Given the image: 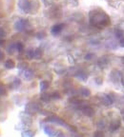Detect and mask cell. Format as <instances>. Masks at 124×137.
Listing matches in <instances>:
<instances>
[{
    "label": "cell",
    "instance_id": "6da1fadb",
    "mask_svg": "<svg viewBox=\"0 0 124 137\" xmlns=\"http://www.w3.org/2000/svg\"><path fill=\"white\" fill-rule=\"evenodd\" d=\"M62 28H63V25H61V24L53 26L52 29V34H54V35H56V34H58V33H60Z\"/></svg>",
    "mask_w": 124,
    "mask_h": 137
},
{
    "label": "cell",
    "instance_id": "7a4b0ae2",
    "mask_svg": "<svg viewBox=\"0 0 124 137\" xmlns=\"http://www.w3.org/2000/svg\"><path fill=\"white\" fill-rule=\"evenodd\" d=\"M115 36L120 39V38H122L124 36V33L122 31H120V30H117V31L115 32Z\"/></svg>",
    "mask_w": 124,
    "mask_h": 137
},
{
    "label": "cell",
    "instance_id": "3957f363",
    "mask_svg": "<svg viewBox=\"0 0 124 137\" xmlns=\"http://www.w3.org/2000/svg\"><path fill=\"white\" fill-rule=\"evenodd\" d=\"M119 45H120V47L124 48V37L120 38V40H119Z\"/></svg>",
    "mask_w": 124,
    "mask_h": 137
}]
</instances>
